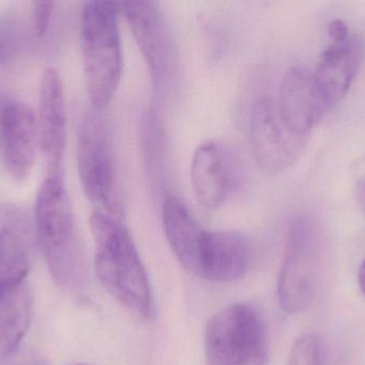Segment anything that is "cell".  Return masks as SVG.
Returning <instances> with one entry per match:
<instances>
[{
	"label": "cell",
	"instance_id": "d4e9b609",
	"mask_svg": "<svg viewBox=\"0 0 365 365\" xmlns=\"http://www.w3.org/2000/svg\"><path fill=\"white\" fill-rule=\"evenodd\" d=\"M1 114L2 105H0V145H1Z\"/></svg>",
	"mask_w": 365,
	"mask_h": 365
},
{
	"label": "cell",
	"instance_id": "ba28073f",
	"mask_svg": "<svg viewBox=\"0 0 365 365\" xmlns=\"http://www.w3.org/2000/svg\"><path fill=\"white\" fill-rule=\"evenodd\" d=\"M135 41L156 87H164L175 71L173 36L160 4L145 0L120 1Z\"/></svg>",
	"mask_w": 365,
	"mask_h": 365
},
{
	"label": "cell",
	"instance_id": "7c38bea8",
	"mask_svg": "<svg viewBox=\"0 0 365 365\" xmlns=\"http://www.w3.org/2000/svg\"><path fill=\"white\" fill-rule=\"evenodd\" d=\"M191 184L195 199L206 209H218L227 203L235 181L230 152L217 141H205L193 152Z\"/></svg>",
	"mask_w": 365,
	"mask_h": 365
},
{
	"label": "cell",
	"instance_id": "7a4b0ae2",
	"mask_svg": "<svg viewBox=\"0 0 365 365\" xmlns=\"http://www.w3.org/2000/svg\"><path fill=\"white\" fill-rule=\"evenodd\" d=\"M36 231L49 271L58 286L77 291L85 284L87 268L75 231L64 175L46 174L36 203Z\"/></svg>",
	"mask_w": 365,
	"mask_h": 365
},
{
	"label": "cell",
	"instance_id": "e0dca14e",
	"mask_svg": "<svg viewBox=\"0 0 365 365\" xmlns=\"http://www.w3.org/2000/svg\"><path fill=\"white\" fill-rule=\"evenodd\" d=\"M32 296L24 281L0 293V361L19 346L29 327Z\"/></svg>",
	"mask_w": 365,
	"mask_h": 365
},
{
	"label": "cell",
	"instance_id": "ffe728a7",
	"mask_svg": "<svg viewBox=\"0 0 365 365\" xmlns=\"http://www.w3.org/2000/svg\"><path fill=\"white\" fill-rule=\"evenodd\" d=\"M53 6H55V2L53 1L34 2V32L38 38L44 36L48 30Z\"/></svg>",
	"mask_w": 365,
	"mask_h": 365
},
{
	"label": "cell",
	"instance_id": "8fae6325",
	"mask_svg": "<svg viewBox=\"0 0 365 365\" xmlns=\"http://www.w3.org/2000/svg\"><path fill=\"white\" fill-rule=\"evenodd\" d=\"M276 104L287 126L300 135H309L313 126L329 111L315 84L312 71L302 66L287 71Z\"/></svg>",
	"mask_w": 365,
	"mask_h": 365
},
{
	"label": "cell",
	"instance_id": "30bf717a",
	"mask_svg": "<svg viewBox=\"0 0 365 365\" xmlns=\"http://www.w3.org/2000/svg\"><path fill=\"white\" fill-rule=\"evenodd\" d=\"M38 135L46 174L63 173L66 147V104L63 83L53 69L43 75L38 101Z\"/></svg>",
	"mask_w": 365,
	"mask_h": 365
},
{
	"label": "cell",
	"instance_id": "7402d4cb",
	"mask_svg": "<svg viewBox=\"0 0 365 365\" xmlns=\"http://www.w3.org/2000/svg\"><path fill=\"white\" fill-rule=\"evenodd\" d=\"M328 34L334 43H342L349 39V29L343 19H334L328 25Z\"/></svg>",
	"mask_w": 365,
	"mask_h": 365
},
{
	"label": "cell",
	"instance_id": "2e32d148",
	"mask_svg": "<svg viewBox=\"0 0 365 365\" xmlns=\"http://www.w3.org/2000/svg\"><path fill=\"white\" fill-rule=\"evenodd\" d=\"M162 218L167 240L175 256L189 272L200 276L208 231L200 226L188 208L175 196L165 199Z\"/></svg>",
	"mask_w": 365,
	"mask_h": 365
},
{
	"label": "cell",
	"instance_id": "ac0fdd59",
	"mask_svg": "<svg viewBox=\"0 0 365 365\" xmlns=\"http://www.w3.org/2000/svg\"><path fill=\"white\" fill-rule=\"evenodd\" d=\"M287 365H326L323 341L314 334H304L294 343Z\"/></svg>",
	"mask_w": 365,
	"mask_h": 365
},
{
	"label": "cell",
	"instance_id": "603a6c76",
	"mask_svg": "<svg viewBox=\"0 0 365 365\" xmlns=\"http://www.w3.org/2000/svg\"><path fill=\"white\" fill-rule=\"evenodd\" d=\"M358 283H359L360 291L365 296V259L360 265L358 272Z\"/></svg>",
	"mask_w": 365,
	"mask_h": 365
},
{
	"label": "cell",
	"instance_id": "5bb4252c",
	"mask_svg": "<svg viewBox=\"0 0 365 365\" xmlns=\"http://www.w3.org/2000/svg\"><path fill=\"white\" fill-rule=\"evenodd\" d=\"M364 51L361 39L349 36L345 42L332 43L322 53L313 75L329 109L340 102L351 88L364 59Z\"/></svg>",
	"mask_w": 365,
	"mask_h": 365
},
{
	"label": "cell",
	"instance_id": "cb8c5ba5",
	"mask_svg": "<svg viewBox=\"0 0 365 365\" xmlns=\"http://www.w3.org/2000/svg\"><path fill=\"white\" fill-rule=\"evenodd\" d=\"M357 196L358 201H359L360 205H361L362 209L365 212V180L358 184Z\"/></svg>",
	"mask_w": 365,
	"mask_h": 365
},
{
	"label": "cell",
	"instance_id": "277c9868",
	"mask_svg": "<svg viewBox=\"0 0 365 365\" xmlns=\"http://www.w3.org/2000/svg\"><path fill=\"white\" fill-rule=\"evenodd\" d=\"M79 179L87 199L120 219L119 180L110 130L102 118L88 115L81 124L77 144Z\"/></svg>",
	"mask_w": 365,
	"mask_h": 365
},
{
	"label": "cell",
	"instance_id": "9c48e42d",
	"mask_svg": "<svg viewBox=\"0 0 365 365\" xmlns=\"http://www.w3.org/2000/svg\"><path fill=\"white\" fill-rule=\"evenodd\" d=\"M34 226L21 206L0 205V293L25 281L36 244Z\"/></svg>",
	"mask_w": 365,
	"mask_h": 365
},
{
	"label": "cell",
	"instance_id": "484cf974",
	"mask_svg": "<svg viewBox=\"0 0 365 365\" xmlns=\"http://www.w3.org/2000/svg\"><path fill=\"white\" fill-rule=\"evenodd\" d=\"M75 365H89V364H75Z\"/></svg>",
	"mask_w": 365,
	"mask_h": 365
},
{
	"label": "cell",
	"instance_id": "9a60e30c",
	"mask_svg": "<svg viewBox=\"0 0 365 365\" xmlns=\"http://www.w3.org/2000/svg\"><path fill=\"white\" fill-rule=\"evenodd\" d=\"M250 261L251 246L246 236L238 231L208 233L199 276L212 282H232L245 276Z\"/></svg>",
	"mask_w": 365,
	"mask_h": 365
},
{
	"label": "cell",
	"instance_id": "8992f818",
	"mask_svg": "<svg viewBox=\"0 0 365 365\" xmlns=\"http://www.w3.org/2000/svg\"><path fill=\"white\" fill-rule=\"evenodd\" d=\"M207 365H244L267 356L265 325L259 313L244 304H231L206 326Z\"/></svg>",
	"mask_w": 365,
	"mask_h": 365
},
{
	"label": "cell",
	"instance_id": "4fadbf2b",
	"mask_svg": "<svg viewBox=\"0 0 365 365\" xmlns=\"http://www.w3.org/2000/svg\"><path fill=\"white\" fill-rule=\"evenodd\" d=\"M38 126L27 105L10 102L2 106L1 145L6 171L16 181L31 173L36 160Z\"/></svg>",
	"mask_w": 365,
	"mask_h": 365
},
{
	"label": "cell",
	"instance_id": "5b68a950",
	"mask_svg": "<svg viewBox=\"0 0 365 365\" xmlns=\"http://www.w3.org/2000/svg\"><path fill=\"white\" fill-rule=\"evenodd\" d=\"M321 238L307 216L291 224L278 278V299L287 314L306 310L314 297L319 270Z\"/></svg>",
	"mask_w": 365,
	"mask_h": 365
},
{
	"label": "cell",
	"instance_id": "3957f363",
	"mask_svg": "<svg viewBox=\"0 0 365 365\" xmlns=\"http://www.w3.org/2000/svg\"><path fill=\"white\" fill-rule=\"evenodd\" d=\"M118 2H86L81 19V49L88 96L98 111L117 94L123 71Z\"/></svg>",
	"mask_w": 365,
	"mask_h": 365
},
{
	"label": "cell",
	"instance_id": "44dd1931",
	"mask_svg": "<svg viewBox=\"0 0 365 365\" xmlns=\"http://www.w3.org/2000/svg\"><path fill=\"white\" fill-rule=\"evenodd\" d=\"M0 365H47L46 361L34 351L16 349L1 360Z\"/></svg>",
	"mask_w": 365,
	"mask_h": 365
},
{
	"label": "cell",
	"instance_id": "6da1fadb",
	"mask_svg": "<svg viewBox=\"0 0 365 365\" xmlns=\"http://www.w3.org/2000/svg\"><path fill=\"white\" fill-rule=\"evenodd\" d=\"M90 229L96 244L94 266L103 286L135 314L151 319L153 294L130 231L119 218L98 210L90 216Z\"/></svg>",
	"mask_w": 365,
	"mask_h": 365
},
{
	"label": "cell",
	"instance_id": "52a82bcc",
	"mask_svg": "<svg viewBox=\"0 0 365 365\" xmlns=\"http://www.w3.org/2000/svg\"><path fill=\"white\" fill-rule=\"evenodd\" d=\"M309 135L294 132L279 113L276 100L262 98L251 113L250 145L259 169L267 175L284 173L299 159Z\"/></svg>",
	"mask_w": 365,
	"mask_h": 365
},
{
	"label": "cell",
	"instance_id": "d6986e66",
	"mask_svg": "<svg viewBox=\"0 0 365 365\" xmlns=\"http://www.w3.org/2000/svg\"><path fill=\"white\" fill-rule=\"evenodd\" d=\"M19 27L16 19L11 15L0 16V66L14 59L19 51Z\"/></svg>",
	"mask_w": 365,
	"mask_h": 365
}]
</instances>
